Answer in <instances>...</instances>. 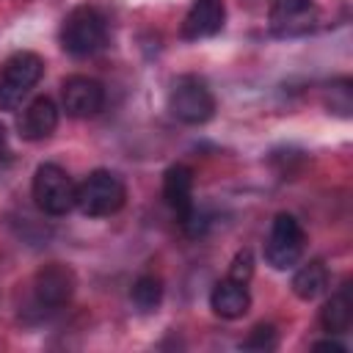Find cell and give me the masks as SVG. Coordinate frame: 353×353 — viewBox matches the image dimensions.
<instances>
[{
	"label": "cell",
	"mask_w": 353,
	"mask_h": 353,
	"mask_svg": "<svg viewBox=\"0 0 353 353\" xmlns=\"http://www.w3.org/2000/svg\"><path fill=\"white\" fill-rule=\"evenodd\" d=\"M328 287V270L320 259H312L306 265L298 268V273L292 276V292L301 298V301H314L325 292Z\"/></svg>",
	"instance_id": "9a60e30c"
},
{
	"label": "cell",
	"mask_w": 353,
	"mask_h": 353,
	"mask_svg": "<svg viewBox=\"0 0 353 353\" xmlns=\"http://www.w3.org/2000/svg\"><path fill=\"white\" fill-rule=\"evenodd\" d=\"M314 350H336V353H347V347H345L342 342H336V339H320V342H314Z\"/></svg>",
	"instance_id": "d6986e66"
},
{
	"label": "cell",
	"mask_w": 353,
	"mask_h": 353,
	"mask_svg": "<svg viewBox=\"0 0 353 353\" xmlns=\"http://www.w3.org/2000/svg\"><path fill=\"white\" fill-rule=\"evenodd\" d=\"M3 149H6V127L0 124V152H3Z\"/></svg>",
	"instance_id": "ffe728a7"
},
{
	"label": "cell",
	"mask_w": 353,
	"mask_h": 353,
	"mask_svg": "<svg viewBox=\"0 0 353 353\" xmlns=\"http://www.w3.org/2000/svg\"><path fill=\"white\" fill-rule=\"evenodd\" d=\"M279 345V334H276V328L270 325V323H259L248 336H245V342H243V347L245 350H273Z\"/></svg>",
	"instance_id": "e0dca14e"
},
{
	"label": "cell",
	"mask_w": 353,
	"mask_h": 353,
	"mask_svg": "<svg viewBox=\"0 0 353 353\" xmlns=\"http://www.w3.org/2000/svg\"><path fill=\"white\" fill-rule=\"evenodd\" d=\"M223 19H226L223 0H193V6L182 19V36L190 41L210 39L223 28Z\"/></svg>",
	"instance_id": "30bf717a"
},
{
	"label": "cell",
	"mask_w": 353,
	"mask_h": 353,
	"mask_svg": "<svg viewBox=\"0 0 353 353\" xmlns=\"http://www.w3.org/2000/svg\"><path fill=\"white\" fill-rule=\"evenodd\" d=\"M61 105L72 119L97 116L105 105V88L99 80L85 74H72L61 83Z\"/></svg>",
	"instance_id": "ba28073f"
},
{
	"label": "cell",
	"mask_w": 353,
	"mask_h": 353,
	"mask_svg": "<svg viewBox=\"0 0 353 353\" xmlns=\"http://www.w3.org/2000/svg\"><path fill=\"white\" fill-rule=\"evenodd\" d=\"M317 19L314 0H273L270 6V28L279 36L306 33Z\"/></svg>",
	"instance_id": "9c48e42d"
},
{
	"label": "cell",
	"mask_w": 353,
	"mask_h": 353,
	"mask_svg": "<svg viewBox=\"0 0 353 353\" xmlns=\"http://www.w3.org/2000/svg\"><path fill=\"white\" fill-rule=\"evenodd\" d=\"M168 108L182 124H204L215 113V97L201 77L185 74L174 83L171 97H168Z\"/></svg>",
	"instance_id": "5b68a950"
},
{
	"label": "cell",
	"mask_w": 353,
	"mask_h": 353,
	"mask_svg": "<svg viewBox=\"0 0 353 353\" xmlns=\"http://www.w3.org/2000/svg\"><path fill=\"white\" fill-rule=\"evenodd\" d=\"M303 245H306V234H303L301 221L290 212H279L270 223V234H268V243H265L268 265L276 268V270L292 268L303 256Z\"/></svg>",
	"instance_id": "8992f818"
},
{
	"label": "cell",
	"mask_w": 353,
	"mask_h": 353,
	"mask_svg": "<svg viewBox=\"0 0 353 353\" xmlns=\"http://www.w3.org/2000/svg\"><path fill=\"white\" fill-rule=\"evenodd\" d=\"M74 295V273L61 265V262H50L44 268L36 270L33 276V303L41 312H58L61 306H66Z\"/></svg>",
	"instance_id": "52a82bcc"
},
{
	"label": "cell",
	"mask_w": 353,
	"mask_h": 353,
	"mask_svg": "<svg viewBox=\"0 0 353 353\" xmlns=\"http://www.w3.org/2000/svg\"><path fill=\"white\" fill-rule=\"evenodd\" d=\"M105 17L94 6H77L61 25V47L74 58H88L105 47Z\"/></svg>",
	"instance_id": "6da1fadb"
},
{
	"label": "cell",
	"mask_w": 353,
	"mask_h": 353,
	"mask_svg": "<svg viewBox=\"0 0 353 353\" xmlns=\"http://www.w3.org/2000/svg\"><path fill=\"white\" fill-rule=\"evenodd\" d=\"M30 190H33L36 207L47 215H66L77 204V185L55 163H44L36 168Z\"/></svg>",
	"instance_id": "277c9868"
},
{
	"label": "cell",
	"mask_w": 353,
	"mask_h": 353,
	"mask_svg": "<svg viewBox=\"0 0 353 353\" xmlns=\"http://www.w3.org/2000/svg\"><path fill=\"white\" fill-rule=\"evenodd\" d=\"M210 306L218 317L223 320H237L243 317L248 309H251V295H248V287L243 281H234V279H223L212 287L210 292Z\"/></svg>",
	"instance_id": "7c38bea8"
},
{
	"label": "cell",
	"mask_w": 353,
	"mask_h": 353,
	"mask_svg": "<svg viewBox=\"0 0 353 353\" xmlns=\"http://www.w3.org/2000/svg\"><path fill=\"white\" fill-rule=\"evenodd\" d=\"M163 199L179 218L193 210V171L188 165L176 163L163 174Z\"/></svg>",
	"instance_id": "4fadbf2b"
},
{
	"label": "cell",
	"mask_w": 353,
	"mask_h": 353,
	"mask_svg": "<svg viewBox=\"0 0 353 353\" xmlns=\"http://www.w3.org/2000/svg\"><path fill=\"white\" fill-rule=\"evenodd\" d=\"M130 298L141 312H154L160 306V301H163V281L157 276H152V273H143V276L135 279Z\"/></svg>",
	"instance_id": "2e32d148"
},
{
	"label": "cell",
	"mask_w": 353,
	"mask_h": 353,
	"mask_svg": "<svg viewBox=\"0 0 353 353\" xmlns=\"http://www.w3.org/2000/svg\"><path fill=\"white\" fill-rule=\"evenodd\" d=\"M44 74V61L36 52H14L0 72V110H17Z\"/></svg>",
	"instance_id": "3957f363"
},
{
	"label": "cell",
	"mask_w": 353,
	"mask_h": 353,
	"mask_svg": "<svg viewBox=\"0 0 353 353\" xmlns=\"http://www.w3.org/2000/svg\"><path fill=\"white\" fill-rule=\"evenodd\" d=\"M127 201V188L119 174L97 168L77 185V204L83 215L88 218H108L119 212Z\"/></svg>",
	"instance_id": "7a4b0ae2"
},
{
	"label": "cell",
	"mask_w": 353,
	"mask_h": 353,
	"mask_svg": "<svg viewBox=\"0 0 353 353\" xmlns=\"http://www.w3.org/2000/svg\"><path fill=\"white\" fill-rule=\"evenodd\" d=\"M251 273H254V256H251V251H237V256L232 259V268H229V279L248 284Z\"/></svg>",
	"instance_id": "ac0fdd59"
},
{
	"label": "cell",
	"mask_w": 353,
	"mask_h": 353,
	"mask_svg": "<svg viewBox=\"0 0 353 353\" xmlns=\"http://www.w3.org/2000/svg\"><path fill=\"white\" fill-rule=\"evenodd\" d=\"M58 127V105L50 97H36L19 116V135L25 141H44Z\"/></svg>",
	"instance_id": "8fae6325"
},
{
	"label": "cell",
	"mask_w": 353,
	"mask_h": 353,
	"mask_svg": "<svg viewBox=\"0 0 353 353\" xmlns=\"http://www.w3.org/2000/svg\"><path fill=\"white\" fill-rule=\"evenodd\" d=\"M350 323H353V295H350V284H345L320 309V325L328 334H345Z\"/></svg>",
	"instance_id": "5bb4252c"
}]
</instances>
